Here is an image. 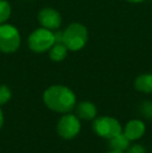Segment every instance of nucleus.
<instances>
[{"label":"nucleus","instance_id":"ddd939ff","mask_svg":"<svg viewBox=\"0 0 152 153\" xmlns=\"http://www.w3.org/2000/svg\"><path fill=\"white\" fill-rule=\"evenodd\" d=\"M10 14H12V7L10 3L5 0H0V24L6 22L10 17Z\"/></svg>","mask_w":152,"mask_h":153},{"label":"nucleus","instance_id":"9d476101","mask_svg":"<svg viewBox=\"0 0 152 153\" xmlns=\"http://www.w3.org/2000/svg\"><path fill=\"white\" fill-rule=\"evenodd\" d=\"M129 146L130 140L123 132L119 133V134L113 137L112 139H110V147L112 148V150L124 152L125 150L128 149Z\"/></svg>","mask_w":152,"mask_h":153},{"label":"nucleus","instance_id":"f03ea898","mask_svg":"<svg viewBox=\"0 0 152 153\" xmlns=\"http://www.w3.org/2000/svg\"><path fill=\"white\" fill-rule=\"evenodd\" d=\"M63 32V43L68 50H80L87 41V29L80 23H72Z\"/></svg>","mask_w":152,"mask_h":153},{"label":"nucleus","instance_id":"6ab92c4d","mask_svg":"<svg viewBox=\"0 0 152 153\" xmlns=\"http://www.w3.org/2000/svg\"><path fill=\"white\" fill-rule=\"evenodd\" d=\"M128 2H131V3H140V2H143L145 0H126Z\"/></svg>","mask_w":152,"mask_h":153},{"label":"nucleus","instance_id":"7ed1b4c3","mask_svg":"<svg viewBox=\"0 0 152 153\" xmlns=\"http://www.w3.org/2000/svg\"><path fill=\"white\" fill-rule=\"evenodd\" d=\"M54 44V34L52 30L44 27L36 29L28 36V47L36 53H43L49 51Z\"/></svg>","mask_w":152,"mask_h":153},{"label":"nucleus","instance_id":"0eeeda50","mask_svg":"<svg viewBox=\"0 0 152 153\" xmlns=\"http://www.w3.org/2000/svg\"><path fill=\"white\" fill-rule=\"evenodd\" d=\"M39 23L42 27L49 30L59 29L62 24V17L57 10L51 7H45L39 12Z\"/></svg>","mask_w":152,"mask_h":153},{"label":"nucleus","instance_id":"39448f33","mask_svg":"<svg viewBox=\"0 0 152 153\" xmlns=\"http://www.w3.org/2000/svg\"><path fill=\"white\" fill-rule=\"evenodd\" d=\"M93 128L99 137L108 140L122 132V127L119 121L112 117H100L96 119L94 121Z\"/></svg>","mask_w":152,"mask_h":153},{"label":"nucleus","instance_id":"20e7f679","mask_svg":"<svg viewBox=\"0 0 152 153\" xmlns=\"http://www.w3.org/2000/svg\"><path fill=\"white\" fill-rule=\"evenodd\" d=\"M21 44L20 32L10 24H0V51L13 53L17 51Z\"/></svg>","mask_w":152,"mask_h":153},{"label":"nucleus","instance_id":"f257e3e1","mask_svg":"<svg viewBox=\"0 0 152 153\" xmlns=\"http://www.w3.org/2000/svg\"><path fill=\"white\" fill-rule=\"evenodd\" d=\"M43 99L48 108L61 114L70 113L76 104L75 94L64 85H52L48 88L44 93Z\"/></svg>","mask_w":152,"mask_h":153},{"label":"nucleus","instance_id":"1a4fd4ad","mask_svg":"<svg viewBox=\"0 0 152 153\" xmlns=\"http://www.w3.org/2000/svg\"><path fill=\"white\" fill-rule=\"evenodd\" d=\"M97 115L95 104L89 101H82L76 106V116L83 120H93Z\"/></svg>","mask_w":152,"mask_h":153},{"label":"nucleus","instance_id":"a211bd4d","mask_svg":"<svg viewBox=\"0 0 152 153\" xmlns=\"http://www.w3.org/2000/svg\"><path fill=\"white\" fill-rule=\"evenodd\" d=\"M2 126H3V113H2V109L0 108V130H1Z\"/></svg>","mask_w":152,"mask_h":153},{"label":"nucleus","instance_id":"f8f14e48","mask_svg":"<svg viewBox=\"0 0 152 153\" xmlns=\"http://www.w3.org/2000/svg\"><path fill=\"white\" fill-rule=\"evenodd\" d=\"M68 48L64 43H55L49 49V57L53 62H62L67 56Z\"/></svg>","mask_w":152,"mask_h":153},{"label":"nucleus","instance_id":"6e6552de","mask_svg":"<svg viewBox=\"0 0 152 153\" xmlns=\"http://www.w3.org/2000/svg\"><path fill=\"white\" fill-rule=\"evenodd\" d=\"M145 130H146V126L141 120H130L126 124L123 133L130 141H136L144 135Z\"/></svg>","mask_w":152,"mask_h":153},{"label":"nucleus","instance_id":"2eb2a0df","mask_svg":"<svg viewBox=\"0 0 152 153\" xmlns=\"http://www.w3.org/2000/svg\"><path fill=\"white\" fill-rule=\"evenodd\" d=\"M12 97V92L10 88L5 85H0V105H3L7 102Z\"/></svg>","mask_w":152,"mask_h":153},{"label":"nucleus","instance_id":"4468645a","mask_svg":"<svg viewBox=\"0 0 152 153\" xmlns=\"http://www.w3.org/2000/svg\"><path fill=\"white\" fill-rule=\"evenodd\" d=\"M140 114L143 117L150 119L152 118V101L145 100L140 105Z\"/></svg>","mask_w":152,"mask_h":153},{"label":"nucleus","instance_id":"423d86ee","mask_svg":"<svg viewBox=\"0 0 152 153\" xmlns=\"http://www.w3.org/2000/svg\"><path fill=\"white\" fill-rule=\"evenodd\" d=\"M80 122L78 117L75 115L67 114L63 116L57 123L56 130L59 137L65 140H72L76 137L80 131Z\"/></svg>","mask_w":152,"mask_h":153},{"label":"nucleus","instance_id":"9b49d317","mask_svg":"<svg viewBox=\"0 0 152 153\" xmlns=\"http://www.w3.org/2000/svg\"><path fill=\"white\" fill-rule=\"evenodd\" d=\"M134 88L139 92L150 94L152 93V74H142L134 80Z\"/></svg>","mask_w":152,"mask_h":153},{"label":"nucleus","instance_id":"aec40b11","mask_svg":"<svg viewBox=\"0 0 152 153\" xmlns=\"http://www.w3.org/2000/svg\"><path fill=\"white\" fill-rule=\"evenodd\" d=\"M108 153H124V152H121V151H116V150H112V151L108 152Z\"/></svg>","mask_w":152,"mask_h":153},{"label":"nucleus","instance_id":"f3484780","mask_svg":"<svg viewBox=\"0 0 152 153\" xmlns=\"http://www.w3.org/2000/svg\"><path fill=\"white\" fill-rule=\"evenodd\" d=\"M53 34H54V44L55 43H63V36H64L63 31H55L53 32Z\"/></svg>","mask_w":152,"mask_h":153},{"label":"nucleus","instance_id":"dca6fc26","mask_svg":"<svg viewBox=\"0 0 152 153\" xmlns=\"http://www.w3.org/2000/svg\"><path fill=\"white\" fill-rule=\"evenodd\" d=\"M126 151H127L126 153H146V149L142 145L136 144V145L129 146Z\"/></svg>","mask_w":152,"mask_h":153}]
</instances>
